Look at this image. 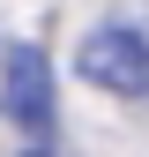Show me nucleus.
<instances>
[{"label": "nucleus", "mask_w": 149, "mask_h": 157, "mask_svg": "<svg viewBox=\"0 0 149 157\" xmlns=\"http://www.w3.org/2000/svg\"><path fill=\"white\" fill-rule=\"evenodd\" d=\"M0 105L23 135H52V60L37 45H15L8 52V82H0Z\"/></svg>", "instance_id": "nucleus-2"}, {"label": "nucleus", "mask_w": 149, "mask_h": 157, "mask_svg": "<svg viewBox=\"0 0 149 157\" xmlns=\"http://www.w3.org/2000/svg\"><path fill=\"white\" fill-rule=\"evenodd\" d=\"M74 75H82V82H97V90H112V97H149V45H142L134 30L104 23V30L82 37Z\"/></svg>", "instance_id": "nucleus-1"}]
</instances>
